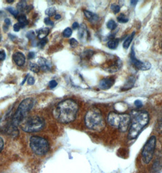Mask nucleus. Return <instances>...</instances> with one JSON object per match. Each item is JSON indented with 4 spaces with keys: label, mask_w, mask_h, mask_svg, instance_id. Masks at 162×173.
I'll use <instances>...</instances> for the list:
<instances>
[{
    "label": "nucleus",
    "mask_w": 162,
    "mask_h": 173,
    "mask_svg": "<svg viewBox=\"0 0 162 173\" xmlns=\"http://www.w3.org/2000/svg\"><path fill=\"white\" fill-rule=\"evenodd\" d=\"M72 27H73V29H74V30L77 29L79 27V25L78 24V22H74V23L73 24Z\"/></svg>",
    "instance_id": "79ce46f5"
},
{
    "label": "nucleus",
    "mask_w": 162,
    "mask_h": 173,
    "mask_svg": "<svg viewBox=\"0 0 162 173\" xmlns=\"http://www.w3.org/2000/svg\"><path fill=\"white\" fill-rule=\"evenodd\" d=\"M56 12V9L54 7H51L48 8L45 11L46 15H47L49 17L53 16L54 15H55Z\"/></svg>",
    "instance_id": "a878e982"
},
{
    "label": "nucleus",
    "mask_w": 162,
    "mask_h": 173,
    "mask_svg": "<svg viewBox=\"0 0 162 173\" xmlns=\"http://www.w3.org/2000/svg\"><path fill=\"white\" fill-rule=\"evenodd\" d=\"M78 37L80 40H85L88 37V31L84 24H82L79 27Z\"/></svg>",
    "instance_id": "4468645a"
},
{
    "label": "nucleus",
    "mask_w": 162,
    "mask_h": 173,
    "mask_svg": "<svg viewBox=\"0 0 162 173\" xmlns=\"http://www.w3.org/2000/svg\"><path fill=\"white\" fill-rule=\"evenodd\" d=\"M6 59V53L4 51H0V61H3Z\"/></svg>",
    "instance_id": "e433bc0d"
},
{
    "label": "nucleus",
    "mask_w": 162,
    "mask_h": 173,
    "mask_svg": "<svg viewBox=\"0 0 162 173\" xmlns=\"http://www.w3.org/2000/svg\"><path fill=\"white\" fill-rule=\"evenodd\" d=\"M1 37H0V41H1Z\"/></svg>",
    "instance_id": "8fccbe9b"
},
{
    "label": "nucleus",
    "mask_w": 162,
    "mask_h": 173,
    "mask_svg": "<svg viewBox=\"0 0 162 173\" xmlns=\"http://www.w3.org/2000/svg\"><path fill=\"white\" fill-rule=\"evenodd\" d=\"M149 122V115L146 111H142L135 115L131 120L129 130L128 138L129 140L135 139Z\"/></svg>",
    "instance_id": "7ed1b4c3"
},
{
    "label": "nucleus",
    "mask_w": 162,
    "mask_h": 173,
    "mask_svg": "<svg viewBox=\"0 0 162 173\" xmlns=\"http://www.w3.org/2000/svg\"><path fill=\"white\" fill-rule=\"evenodd\" d=\"M34 100L32 98H27L23 100L13 114L11 120V124L13 126L17 127L24 120L31 109L34 106Z\"/></svg>",
    "instance_id": "39448f33"
},
{
    "label": "nucleus",
    "mask_w": 162,
    "mask_h": 173,
    "mask_svg": "<svg viewBox=\"0 0 162 173\" xmlns=\"http://www.w3.org/2000/svg\"><path fill=\"white\" fill-rule=\"evenodd\" d=\"M70 45L72 47H76L78 45V42L74 38H71L70 40Z\"/></svg>",
    "instance_id": "7c9ffc66"
},
{
    "label": "nucleus",
    "mask_w": 162,
    "mask_h": 173,
    "mask_svg": "<svg viewBox=\"0 0 162 173\" xmlns=\"http://www.w3.org/2000/svg\"><path fill=\"white\" fill-rule=\"evenodd\" d=\"M161 47H162V38H161Z\"/></svg>",
    "instance_id": "09e8293b"
},
{
    "label": "nucleus",
    "mask_w": 162,
    "mask_h": 173,
    "mask_svg": "<svg viewBox=\"0 0 162 173\" xmlns=\"http://www.w3.org/2000/svg\"><path fill=\"white\" fill-rule=\"evenodd\" d=\"M135 32H133L129 36H128V37H127L125 41L123 42V46L125 49H127L130 46V45L131 44V42L132 41V40L133 39V37H134V36H135Z\"/></svg>",
    "instance_id": "a211bd4d"
},
{
    "label": "nucleus",
    "mask_w": 162,
    "mask_h": 173,
    "mask_svg": "<svg viewBox=\"0 0 162 173\" xmlns=\"http://www.w3.org/2000/svg\"><path fill=\"white\" fill-rule=\"evenodd\" d=\"M7 11L10 12L12 15H13L15 17H17V15H18V11L17 10V9H14L13 7H9L6 8Z\"/></svg>",
    "instance_id": "cd10ccee"
},
{
    "label": "nucleus",
    "mask_w": 162,
    "mask_h": 173,
    "mask_svg": "<svg viewBox=\"0 0 162 173\" xmlns=\"http://www.w3.org/2000/svg\"><path fill=\"white\" fill-rule=\"evenodd\" d=\"M115 83V79L113 78H105L100 81L99 87L102 90H107L110 89Z\"/></svg>",
    "instance_id": "9b49d317"
},
{
    "label": "nucleus",
    "mask_w": 162,
    "mask_h": 173,
    "mask_svg": "<svg viewBox=\"0 0 162 173\" xmlns=\"http://www.w3.org/2000/svg\"><path fill=\"white\" fill-rule=\"evenodd\" d=\"M29 145L32 151L39 156L45 155L50 150L48 142L42 137H31L29 140Z\"/></svg>",
    "instance_id": "0eeeda50"
},
{
    "label": "nucleus",
    "mask_w": 162,
    "mask_h": 173,
    "mask_svg": "<svg viewBox=\"0 0 162 173\" xmlns=\"http://www.w3.org/2000/svg\"><path fill=\"white\" fill-rule=\"evenodd\" d=\"M79 110L78 103L74 100L68 99L58 104L53 114L56 119L62 123H69L73 122L77 116Z\"/></svg>",
    "instance_id": "f257e3e1"
},
{
    "label": "nucleus",
    "mask_w": 162,
    "mask_h": 173,
    "mask_svg": "<svg viewBox=\"0 0 162 173\" xmlns=\"http://www.w3.org/2000/svg\"><path fill=\"white\" fill-rule=\"evenodd\" d=\"M4 147V141L3 140V138L0 137V152H1L3 150V148Z\"/></svg>",
    "instance_id": "a19ab883"
},
{
    "label": "nucleus",
    "mask_w": 162,
    "mask_h": 173,
    "mask_svg": "<svg viewBox=\"0 0 162 173\" xmlns=\"http://www.w3.org/2000/svg\"><path fill=\"white\" fill-rule=\"evenodd\" d=\"M58 85V83L56 80H51L50 81L49 83V86L51 89H53L56 87V86Z\"/></svg>",
    "instance_id": "473e14b6"
},
{
    "label": "nucleus",
    "mask_w": 162,
    "mask_h": 173,
    "mask_svg": "<svg viewBox=\"0 0 162 173\" xmlns=\"http://www.w3.org/2000/svg\"><path fill=\"white\" fill-rule=\"evenodd\" d=\"M107 27L108 29H110L111 31L115 30L116 27H117V24H116V23H115V21L114 20H110L107 22Z\"/></svg>",
    "instance_id": "5701e85b"
},
{
    "label": "nucleus",
    "mask_w": 162,
    "mask_h": 173,
    "mask_svg": "<svg viewBox=\"0 0 162 173\" xmlns=\"http://www.w3.org/2000/svg\"><path fill=\"white\" fill-rule=\"evenodd\" d=\"M135 82V79L133 77H129L123 86V90H128L131 89Z\"/></svg>",
    "instance_id": "dca6fc26"
},
{
    "label": "nucleus",
    "mask_w": 162,
    "mask_h": 173,
    "mask_svg": "<svg viewBox=\"0 0 162 173\" xmlns=\"http://www.w3.org/2000/svg\"><path fill=\"white\" fill-rule=\"evenodd\" d=\"M26 36L29 40H34L35 37V34L34 31H31L27 32Z\"/></svg>",
    "instance_id": "c756f323"
},
{
    "label": "nucleus",
    "mask_w": 162,
    "mask_h": 173,
    "mask_svg": "<svg viewBox=\"0 0 162 173\" xmlns=\"http://www.w3.org/2000/svg\"><path fill=\"white\" fill-rule=\"evenodd\" d=\"M157 131L159 134H162V121H160L158 123L157 128Z\"/></svg>",
    "instance_id": "f704fd0d"
},
{
    "label": "nucleus",
    "mask_w": 162,
    "mask_h": 173,
    "mask_svg": "<svg viewBox=\"0 0 162 173\" xmlns=\"http://www.w3.org/2000/svg\"><path fill=\"white\" fill-rule=\"evenodd\" d=\"M4 23H5L6 25L7 26H10L11 25V21L10 20V19H9V18H6L5 20H4Z\"/></svg>",
    "instance_id": "37998d69"
},
{
    "label": "nucleus",
    "mask_w": 162,
    "mask_h": 173,
    "mask_svg": "<svg viewBox=\"0 0 162 173\" xmlns=\"http://www.w3.org/2000/svg\"><path fill=\"white\" fill-rule=\"evenodd\" d=\"M60 18H61V15H56V16H55V19L56 20H59V19H60Z\"/></svg>",
    "instance_id": "a18cd8bd"
},
{
    "label": "nucleus",
    "mask_w": 162,
    "mask_h": 173,
    "mask_svg": "<svg viewBox=\"0 0 162 173\" xmlns=\"http://www.w3.org/2000/svg\"><path fill=\"white\" fill-rule=\"evenodd\" d=\"M27 83L29 85H33L35 83V79L33 77H29L27 79Z\"/></svg>",
    "instance_id": "c9c22d12"
},
{
    "label": "nucleus",
    "mask_w": 162,
    "mask_h": 173,
    "mask_svg": "<svg viewBox=\"0 0 162 173\" xmlns=\"http://www.w3.org/2000/svg\"><path fill=\"white\" fill-rule=\"evenodd\" d=\"M18 23L20 24V25L21 28L25 27L28 24V21L27 20V18H26V15H24V14H21V15L18 16Z\"/></svg>",
    "instance_id": "aec40b11"
},
{
    "label": "nucleus",
    "mask_w": 162,
    "mask_h": 173,
    "mask_svg": "<svg viewBox=\"0 0 162 173\" xmlns=\"http://www.w3.org/2000/svg\"><path fill=\"white\" fill-rule=\"evenodd\" d=\"M44 22L45 23V25H46L48 26H52L54 25V23L50 20V18H45Z\"/></svg>",
    "instance_id": "72a5a7b5"
},
{
    "label": "nucleus",
    "mask_w": 162,
    "mask_h": 173,
    "mask_svg": "<svg viewBox=\"0 0 162 173\" xmlns=\"http://www.w3.org/2000/svg\"><path fill=\"white\" fill-rule=\"evenodd\" d=\"M72 35V30L70 27L66 28L63 32V36L65 38H68Z\"/></svg>",
    "instance_id": "bb28decb"
},
{
    "label": "nucleus",
    "mask_w": 162,
    "mask_h": 173,
    "mask_svg": "<svg viewBox=\"0 0 162 173\" xmlns=\"http://www.w3.org/2000/svg\"><path fill=\"white\" fill-rule=\"evenodd\" d=\"M93 54H94V51L92 50H87L83 53V54L82 55V57L83 59L89 60L90 58L93 56Z\"/></svg>",
    "instance_id": "b1692460"
},
{
    "label": "nucleus",
    "mask_w": 162,
    "mask_h": 173,
    "mask_svg": "<svg viewBox=\"0 0 162 173\" xmlns=\"http://www.w3.org/2000/svg\"><path fill=\"white\" fill-rule=\"evenodd\" d=\"M110 8L112 9V11L115 13H117L120 11V6L117 5V4H112L111 5Z\"/></svg>",
    "instance_id": "c85d7f7f"
},
{
    "label": "nucleus",
    "mask_w": 162,
    "mask_h": 173,
    "mask_svg": "<svg viewBox=\"0 0 162 173\" xmlns=\"http://www.w3.org/2000/svg\"><path fill=\"white\" fill-rule=\"evenodd\" d=\"M131 4L132 5H134L135 6L137 3H138V1H131Z\"/></svg>",
    "instance_id": "c03bdc74"
},
{
    "label": "nucleus",
    "mask_w": 162,
    "mask_h": 173,
    "mask_svg": "<svg viewBox=\"0 0 162 173\" xmlns=\"http://www.w3.org/2000/svg\"><path fill=\"white\" fill-rule=\"evenodd\" d=\"M118 21L120 23H126L129 21V18L127 17L124 13H121L117 18Z\"/></svg>",
    "instance_id": "4be33fe9"
},
{
    "label": "nucleus",
    "mask_w": 162,
    "mask_h": 173,
    "mask_svg": "<svg viewBox=\"0 0 162 173\" xmlns=\"http://www.w3.org/2000/svg\"><path fill=\"white\" fill-rule=\"evenodd\" d=\"M13 59L16 65L18 66H21L25 63V57L21 52H17L13 55Z\"/></svg>",
    "instance_id": "f8f14e48"
},
{
    "label": "nucleus",
    "mask_w": 162,
    "mask_h": 173,
    "mask_svg": "<svg viewBox=\"0 0 162 173\" xmlns=\"http://www.w3.org/2000/svg\"><path fill=\"white\" fill-rule=\"evenodd\" d=\"M49 32L50 29L48 27H44L41 29L38 32V38L40 40L44 39L49 34Z\"/></svg>",
    "instance_id": "f3484780"
},
{
    "label": "nucleus",
    "mask_w": 162,
    "mask_h": 173,
    "mask_svg": "<svg viewBox=\"0 0 162 173\" xmlns=\"http://www.w3.org/2000/svg\"><path fill=\"white\" fill-rule=\"evenodd\" d=\"M85 124L88 129L96 131H102L106 127V122L101 112L95 108L88 110L85 114Z\"/></svg>",
    "instance_id": "f03ea898"
},
{
    "label": "nucleus",
    "mask_w": 162,
    "mask_h": 173,
    "mask_svg": "<svg viewBox=\"0 0 162 173\" xmlns=\"http://www.w3.org/2000/svg\"><path fill=\"white\" fill-rule=\"evenodd\" d=\"M26 79H27V76H26V77H25V79H24V80H23V81H22V83H21V85H23V84L25 83V81H26Z\"/></svg>",
    "instance_id": "49530a36"
},
{
    "label": "nucleus",
    "mask_w": 162,
    "mask_h": 173,
    "mask_svg": "<svg viewBox=\"0 0 162 173\" xmlns=\"http://www.w3.org/2000/svg\"><path fill=\"white\" fill-rule=\"evenodd\" d=\"M85 16L88 19V20L91 23H96L99 20V17L97 14L93 13L92 12H90L88 11H84Z\"/></svg>",
    "instance_id": "2eb2a0df"
},
{
    "label": "nucleus",
    "mask_w": 162,
    "mask_h": 173,
    "mask_svg": "<svg viewBox=\"0 0 162 173\" xmlns=\"http://www.w3.org/2000/svg\"><path fill=\"white\" fill-rule=\"evenodd\" d=\"M22 123L23 131L29 133L41 131L45 124L44 119L39 115L31 116L25 120Z\"/></svg>",
    "instance_id": "423d86ee"
},
{
    "label": "nucleus",
    "mask_w": 162,
    "mask_h": 173,
    "mask_svg": "<svg viewBox=\"0 0 162 173\" xmlns=\"http://www.w3.org/2000/svg\"><path fill=\"white\" fill-rule=\"evenodd\" d=\"M47 41H48V39H46V38H44V39L41 40L40 41V42L38 43V46H39L40 48L44 47V46L46 45V44L47 43Z\"/></svg>",
    "instance_id": "2f4dec72"
},
{
    "label": "nucleus",
    "mask_w": 162,
    "mask_h": 173,
    "mask_svg": "<svg viewBox=\"0 0 162 173\" xmlns=\"http://www.w3.org/2000/svg\"><path fill=\"white\" fill-rule=\"evenodd\" d=\"M7 3H13L14 2V0H7L6 1Z\"/></svg>",
    "instance_id": "de8ad7c7"
},
{
    "label": "nucleus",
    "mask_w": 162,
    "mask_h": 173,
    "mask_svg": "<svg viewBox=\"0 0 162 173\" xmlns=\"http://www.w3.org/2000/svg\"><path fill=\"white\" fill-rule=\"evenodd\" d=\"M29 69L31 71L34 72V73H39V71H40V69L39 66L37 64L32 63H29Z\"/></svg>",
    "instance_id": "393cba45"
},
{
    "label": "nucleus",
    "mask_w": 162,
    "mask_h": 173,
    "mask_svg": "<svg viewBox=\"0 0 162 173\" xmlns=\"http://www.w3.org/2000/svg\"><path fill=\"white\" fill-rule=\"evenodd\" d=\"M27 3L26 1H24V0H22V1H19L17 5V11L18 12H21L23 13L24 11H26V9L27 7Z\"/></svg>",
    "instance_id": "412c9836"
},
{
    "label": "nucleus",
    "mask_w": 162,
    "mask_h": 173,
    "mask_svg": "<svg viewBox=\"0 0 162 173\" xmlns=\"http://www.w3.org/2000/svg\"><path fill=\"white\" fill-rule=\"evenodd\" d=\"M119 45V40L117 38H112L107 43V46L110 49H115Z\"/></svg>",
    "instance_id": "6ab92c4d"
},
{
    "label": "nucleus",
    "mask_w": 162,
    "mask_h": 173,
    "mask_svg": "<svg viewBox=\"0 0 162 173\" xmlns=\"http://www.w3.org/2000/svg\"><path fill=\"white\" fill-rule=\"evenodd\" d=\"M134 103H135V105L138 108H141V107L143 106V103H142L141 101L139 100H136Z\"/></svg>",
    "instance_id": "ea45409f"
},
{
    "label": "nucleus",
    "mask_w": 162,
    "mask_h": 173,
    "mask_svg": "<svg viewBox=\"0 0 162 173\" xmlns=\"http://www.w3.org/2000/svg\"><path fill=\"white\" fill-rule=\"evenodd\" d=\"M131 117L127 114H118L110 112L107 117V122L113 128L118 129L121 132H126L130 127Z\"/></svg>",
    "instance_id": "20e7f679"
},
{
    "label": "nucleus",
    "mask_w": 162,
    "mask_h": 173,
    "mask_svg": "<svg viewBox=\"0 0 162 173\" xmlns=\"http://www.w3.org/2000/svg\"><path fill=\"white\" fill-rule=\"evenodd\" d=\"M130 58L132 64L134 65L138 69L141 71H146L151 68V65L149 62H143L137 59L134 50H133V47L132 48Z\"/></svg>",
    "instance_id": "1a4fd4ad"
},
{
    "label": "nucleus",
    "mask_w": 162,
    "mask_h": 173,
    "mask_svg": "<svg viewBox=\"0 0 162 173\" xmlns=\"http://www.w3.org/2000/svg\"><path fill=\"white\" fill-rule=\"evenodd\" d=\"M35 56V54L34 52H30L27 55V58H28V59L31 60V59H34Z\"/></svg>",
    "instance_id": "58836bf2"
},
{
    "label": "nucleus",
    "mask_w": 162,
    "mask_h": 173,
    "mask_svg": "<svg viewBox=\"0 0 162 173\" xmlns=\"http://www.w3.org/2000/svg\"><path fill=\"white\" fill-rule=\"evenodd\" d=\"M21 28V27L19 23H17V24H15V25H14V26H13V30L15 32H18L20 30Z\"/></svg>",
    "instance_id": "4c0bfd02"
},
{
    "label": "nucleus",
    "mask_w": 162,
    "mask_h": 173,
    "mask_svg": "<svg viewBox=\"0 0 162 173\" xmlns=\"http://www.w3.org/2000/svg\"><path fill=\"white\" fill-rule=\"evenodd\" d=\"M122 66L121 60L119 57H113L112 59L108 60L106 65V68H104L107 72L114 73L116 72L121 68Z\"/></svg>",
    "instance_id": "9d476101"
},
{
    "label": "nucleus",
    "mask_w": 162,
    "mask_h": 173,
    "mask_svg": "<svg viewBox=\"0 0 162 173\" xmlns=\"http://www.w3.org/2000/svg\"><path fill=\"white\" fill-rule=\"evenodd\" d=\"M38 65L40 68L43 71H50L51 68V65L50 62L45 58L40 57L37 61Z\"/></svg>",
    "instance_id": "ddd939ff"
},
{
    "label": "nucleus",
    "mask_w": 162,
    "mask_h": 173,
    "mask_svg": "<svg viewBox=\"0 0 162 173\" xmlns=\"http://www.w3.org/2000/svg\"><path fill=\"white\" fill-rule=\"evenodd\" d=\"M156 142L155 136H152L148 139L143 148L141 157L142 161L145 164H148L153 157L156 146Z\"/></svg>",
    "instance_id": "6e6552de"
}]
</instances>
